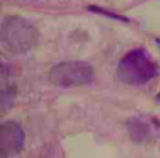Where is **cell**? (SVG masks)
I'll return each instance as SVG.
<instances>
[{"instance_id": "cell-1", "label": "cell", "mask_w": 160, "mask_h": 158, "mask_svg": "<svg viewBox=\"0 0 160 158\" xmlns=\"http://www.w3.org/2000/svg\"><path fill=\"white\" fill-rule=\"evenodd\" d=\"M40 33L35 24L19 16H7L2 21L0 41L5 52L12 55H22L31 52L38 45Z\"/></svg>"}, {"instance_id": "cell-2", "label": "cell", "mask_w": 160, "mask_h": 158, "mask_svg": "<svg viewBox=\"0 0 160 158\" xmlns=\"http://www.w3.org/2000/svg\"><path fill=\"white\" fill-rule=\"evenodd\" d=\"M160 72L158 65L148 57L145 48H136L126 53L119 60L117 77L129 86H141L157 77Z\"/></svg>"}, {"instance_id": "cell-3", "label": "cell", "mask_w": 160, "mask_h": 158, "mask_svg": "<svg viewBox=\"0 0 160 158\" xmlns=\"http://www.w3.org/2000/svg\"><path fill=\"white\" fill-rule=\"evenodd\" d=\"M93 67L88 62L67 60L59 62L50 69V82L60 88H71V86H86L93 81Z\"/></svg>"}, {"instance_id": "cell-4", "label": "cell", "mask_w": 160, "mask_h": 158, "mask_svg": "<svg viewBox=\"0 0 160 158\" xmlns=\"http://www.w3.org/2000/svg\"><path fill=\"white\" fill-rule=\"evenodd\" d=\"M26 134L18 122H4L0 126V155L14 156L24 150Z\"/></svg>"}, {"instance_id": "cell-5", "label": "cell", "mask_w": 160, "mask_h": 158, "mask_svg": "<svg viewBox=\"0 0 160 158\" xmlns=\"http://www.w3.org/2000/svg\"><path fill=\"white\" fill-rule=\"evenodd\" d=\"M128 132L138 144H146L160 136V124L150 117H132L128 120Z\"/></svg>"}, {"instance_id": "cell-6", "label": "cell", "mask_w": 160, "mask_h": 158, "mask_svg": "<svg viewBox=\"0 0 160 158\" xmlns=\"http://www.w3.org/2000/svg\"><path fill=\"white\" fill-rule=\"evenodd\" d=\"M0 106H2V112H7L16 101V84L11 77V72H9L7 65H2V77H0Z\"/></svg>"}, {"instance_id": "cell-7", "label": "cell", "mask_w": 160, "mask_h": 158, "mask_svg": "<svg viewBox=\"0 0 160 158\" xmlns=\"http://www.w3.org/2000/svg\"><path fill=\"white\" fill-rule=\"evenodd\" d=\"M88 9H90L91 12H98V14H103V16H107V17H114V19H119V21H124V22H128V17H121V16H117V14H114V12H107V10L100 9V7L90 5Z\"/></svg>"}, {"instance_id": "cell-8", "label": "cell", "mask_w": 160, "mask_h": 158, "mask_svg": "<svg viewBox=\"0 0 160 158\" xmlns=\"http://www.w3.org/2000/svg\"><path fill=\"white\" fill-rule=\"evenodd\" d=\"M157 41V45H158V47H160V40H155Z\"/></svg>"}, {"instance_id": "cell-9", "label": "cell", "mask_w": 160, "mask_h": 158, "mask_svg": "<svg viewBox=\"0 0 160 158\" xmlns=\"http://www.w3.org/2000/svg\"><path fill=\"white\" fill-rule=\"evenodd\" d=\"M157 100H158V101H160V93H158V98H157Z\"/></svg>"}]
</instances>
